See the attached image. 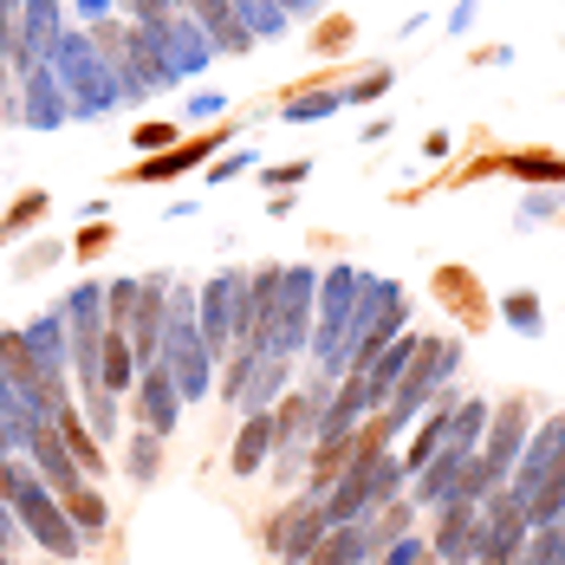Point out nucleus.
<instances>
[{
	"mask_svg": "<svg viewBox=\"0 0 565 565\" xmlns=\"http://www.w3.org/2000/svg\"><path fill=\"white\" fill-rule=\"evenodd\" d=\"M377 92H391V72H371V78H358V85H351V105H364V98H377Z\"/></svg>",
	"mask_w": 565,
	"mask_h": 565,
	"instance_id": "423d86ee",
	"label": "nucleus"
},
{
	"mask_svg": "<svg viewBox=\"0 0 565 565\" xmlns=\"http://www.w3.org/2000/svg\"><path fill=\"white\" fill-rule=\"evenodd\" d=\"M260 449H267V423H247V436H241V449H234V468L254 475V468H260Z\"/></svg>",
	"mask_w": 565,
	"mask_h": 565,
	"instance_id": "7ed1b4c3",
	"label": "nucleus"
},
{
	"mask_svg": "<svg viewBox=\"0 0 565 565\" xmlns=\"http://www.w3.org/2000/svg\"><path fill=\"white\" fill-rule=\"evenodd\" d=\"M332 105H339L332 92H312V98H299V105H292L286 117H319V111H332Z\"/></svg>",
	"mask_w": 565,
	"mask_h": 565,
	"instance_id": "0eeeda50",
	"label": "nucleus"
},
{
	"mask_svg": "<svg viewBox=\"0 0 565 565\" xmlns=\"http://www.w3.org/2000/svg\"><path fill=\"white\" fill-rule=\"evenodd\" d=\"M358 553H364V546H358V540L344 533V540H332V546H326V553H319L312 565H358Z\"/></svg>",
	"mask_w": 565,
	"mask_h": 565,
	"instance_id": "39448f33",
	"label": "nucleus"
},
{
	"mask_svg": "<svg viewBox=\"0 0 565 565\" xmlns=\"http://www.w3.org/2000/svg\"><path fill=\"white\" fill-rule=\"evenodd\" d=\"M222 137H227V130H215V137H195V143H182L175 157H157V163H143L137 175H150V182H157V175H175V170H189V163H202V157H209V150H215Z\"/></svg>",
	"mask_w": 565,
	"mask_h": 565,
	"instance_id": "f257e3e1",
	"label": "nucleus"
},
{
	"mask_svg": "<svg viewBox=\"0 0 565 565\" xmlns=\"http://www.w3.org/2000/svg\"><path fill=\"white\" fill-rule=\"evenodd\" d=\"M508 319L520 326V332H540V299H533V292H513V299H508Z\"/></svg>",
	"mask_w": 565,
	"mask_h": 565,
	"instance_id": "20e7f679",
	"label": "nucleus"
},
{
	"mask_svg": "<svg viewBox=\"0 0 565 565\" xmlns=\"http://www.w3.org/2000/svg\"><path fill=\"white\" fill-rule=\"evenodd\" d=\"M508 170L526 182H565V157H508Z\"/></svg>",
	"mask_w": 565,
	"mask_h": 565,
	"instance_id": "f03ea898",
	"label": "nucleus"
}]
</instances>
